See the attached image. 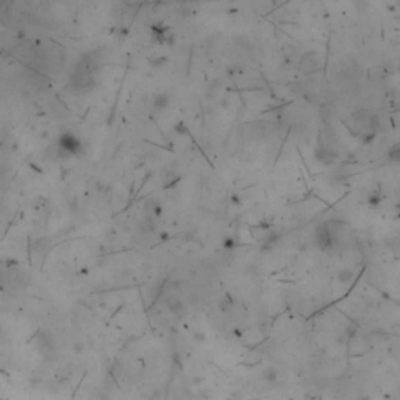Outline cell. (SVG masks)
<instances>
[{
  "label": "cell",
  "instance_id": "6da1fadb",
  "mask_svg": "<svg viewBox=\"0 0 400 400\" xmlns=\"http://www.w3.org/2000/svg\"><path fill=\"white\" fill-rule=\"evenodd\" d=\"M343 225L336 222H324L314 231V243L321 250H331L339 243Z\"/></svg>",
  "mask_w": 400,
  "mask_h": 400
},
{
  "label": "cell",
  "instance_id": "7a4b0ae2",
  "mask_svg": "<svg viewBox=\"0 0 400 400\" xmlns=\"http://www.w3.org/2000/svg\"><path fill=\"white\" fill-rule=\"evenodd\" d=\"M58 150H60V155L64 158L77 157L83 154V144L72 133H63L60 136V141H58Z\"/></svg>",
  "mask_w": 400,
  "mask_h": 400
},
{
  "label": "cell",
  "instance_id": "3957f363",
  "mask_svg": "<svg viewBox=\"0 0 400 400\" xmlns=\"http://www.w3.org/2000/svg\"><path fill=\"white\" fill-rule=\"evenodd\" d=\"M164 307L166 310L171 313L172 316H175V317H181V316H185V303L180 300V297L177 296H167L166 299H164Z\"/></svg>",
  "mask_w": 400,
  "mask_h": 400
},
{
  "label": "cell",
  "instance_id": "277c9868",
  "mask_svg": "<svg viewBox=\"0 0 400 400\" xmlns=\"http://www.w3.org/2000/svg\"><path fill=\"white\" fill-rule=\"evenodd\" d=\"M171 104V97H169V94H166V92H158L157 96L154 97V100H152V108L157 111V113H163L167 106H169Z\"/></svg>",
  "mask_w": 400,
  "mask_h": 400
},
{
  "label": "cell",
  "instance_id": "5b68a950",
  "mask_svg": "<svg viewBox=\"0 0 400 400\" xmlns=\"http://www.w3.org/2000/svg\"><path fill=\"white\" fill-rule=\"evenodd\" d=\"M278 369L274 367V366H267L264 367L263 370L260 372V378L261 382H266V383H274L278 380Z\"/></svg>",
  "mask_w": 400,
  "mask_h": 400
},
{
  "label": "cell",
  "instance_id": "8992f818",
  "mask_svg": "<svg viewBox=\"0 0 400 400\" xmlns=\"http://www.w3.org/2000/svg\"><path fill=\"white\" fill-rule=\"evenodd\" d=\"M353 271L352 269H341V271L336 274V281L339 283V285H343V286H347V285H350V283L353 281Z\"/></svg>",
  "mask_w": 400,
  "mask_h": 400
},
{
  "label": "cell",
  "instance_id": "52a82bcc",
  "mask_svg": "<svg viewBox=\"0 0 400 400\" xmlns=\"http://www.w3.org/2000/svg\"><path fill=\"white\" fill-rule=\"evenodd\" d=\"M278 241V233H275V231H272V233H269L264 239V247H267V249H271V247H274L275 244H277Z\"/></svg>",
  "mask_w": 400,
  "mask_h": 400
},
{
  "label": "cell",
  "instance_id": "ba28073f",
  "mask_svg": "<svg viewBox=\"0 0 400 400\" xmlns=\"http://www.w3.org/2000/svg\"><path fill=\"white\" fill-rule=\"evenodd\" d=\"M174 132H175L177 135H189V130L185 127V123L183 122H178L175 127H174Z\"/></svg>",
  "mask_w": 400,
  "mask_h": 400
},
{
  "label": "cell",
  "instance_id": "9c48e42d",
  "mask_svg": "<svg viewBox=\"0 0 400 400\" xmlns=\"http://www.w3.org/2000/svg\"><path fill=\"white\" fill-rule=\"evenodd\" d=\"M166 61H167V58H166V56H159V58H157V60H152V61H150V66H152V68H161Z\"/></svg>",
  "mask_w": 400,
  "mask_h": 400
},
{
  "label": "cell",
  "instance_id": "30bf717a",
  "mask_svg": "<svg viewBox=\"0 0 400 400\" xmlns=\"http://www.w3.org/2000/svg\"><path fill=\"white\" fill-rule=\"evenodd\" d=\"M389 158H391V159H392V161H394V163H397V161H399V147H397V145H396L394 149L391 150V154H389Z\"/></svg>",
  "mask_w": 400,
  "mask_h": 400
},
{
  "label": "cell",
  "instance_id": "8fae6325",
  "mask_svg": "<svg viewBox=\"0 0 400 400\" xmlns=\"http://www.w3.org/2000/svg\"><path fill=\"white\" fill-rule=\"evenodd\" d=\"M194 339L197 341V343H203V341H205V334H203V333H195L194 334Z\"/></svg>",
  "mask_w": 400,
  "mask_h": 400
},
{
  "label": "cell",
  "instance_id": "7c38bea8",
  "mask_svg": "<svg viewBox=\"0 0 400 400\" xmlns=\"http://www.w3.org/2000/svg\"><path fill=\"white\" fill-rule=\"evenodd\" d=\"M221 106L224 108V110H225V108H228V100H227V99H222V102H221Z\"/></svg>",
  "mask_w": 400,
  "mask_h": 400
}]
</instances>
